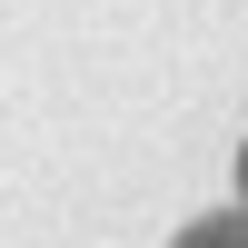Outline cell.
<instances>
[{
    "mask_svg": "<svg viewBox=\"0 0 248 248\" xmlns=\"http://www.w3.org/2000/svg\"><path fill=\"white\" fill-rule=\"evenodd\" d=\"M169 248H248V209H218V218H199V229H179Z\"/></svg>",
    "mask_w": 248,
    "mask_h": 248,
    "instance_id": "6da1fadb",
    "label": "cell"
},
{
    "mask_svg": "<svg viewBox=\"0 0 248 248\" xmlns=\"http://www.w3.org/2000/svg\"><path fill=\"white\" fill-rule=\"evenodd\" d=\"M238 199H248V139H238Z\"/></svg>",
    "mask_w": 248,
    "mask_h": 248,
    "instance_id": "7a4b0ae2",
    "label": "cell"
}]
</instances>
